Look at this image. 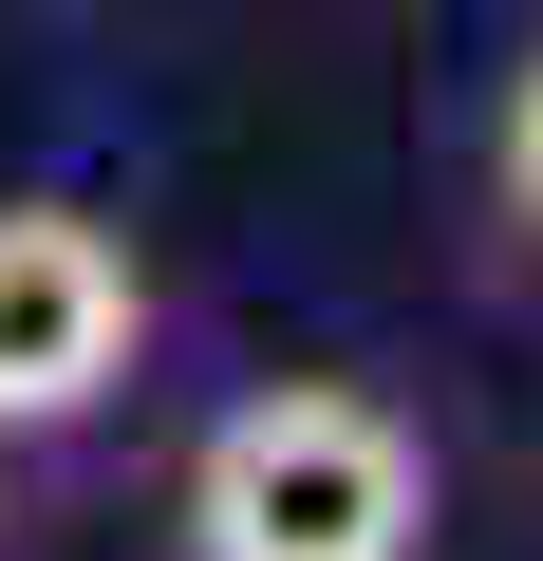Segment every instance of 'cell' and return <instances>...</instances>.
<instances>
[{"instance_id": "6da1fadb", "label": "cell", "mask_w": 543, "mask_h": 561, "mask_svg": "<svg viewBox=\"0 0 543 561\" xmlns=\"http://www.w3.org/2000/svg\"><path fill=\"white\" fill-rule=\"evenodd\" d=\"M188 561H431V431L357 375H262L188 449Z\"/></svg>"}, {"instance_id": "7a4b0ae2", "label": "cell", "mask_w": 543, "mask_h": 561, "mask_svg": "<svg viewBox=\"0 0 543 561\" xmlns=\"http://www.w3.org/2000/svg\"><path fill=\"white\" fill-rule=\"evenodd\" d=\"M132 375H150L132 225H94L57 187H0V449H57V431L132 412Z\"/></svg>"}, {"instance_id": "3957f363", "label": "cell", "mask_w": 543, "mask_h": 561, "mask_svg": "<svg viewBox=\"0 0 543 561\" xmlns=\"http://www.w3.org/2000/svg\"><path fill=\"white\" fill-rule=\"evenodd\" d=\"M487 206H506V243H543V38H524V76L487 113Z\"/></svg>"}, {"instance_id": "277c9868", "label": "cell", "mask_w": 543, "mask_h": 561, "mask_svg": "<svg viewBox=\"0 0 543 561\" xmlns=\"http://www.w3.org/2000/svg\"><path fill=\"white\" fill-rule=\"evenodd\" d=\"M0 542H20V468H0Z\"/></svg>"}]
</instances>
